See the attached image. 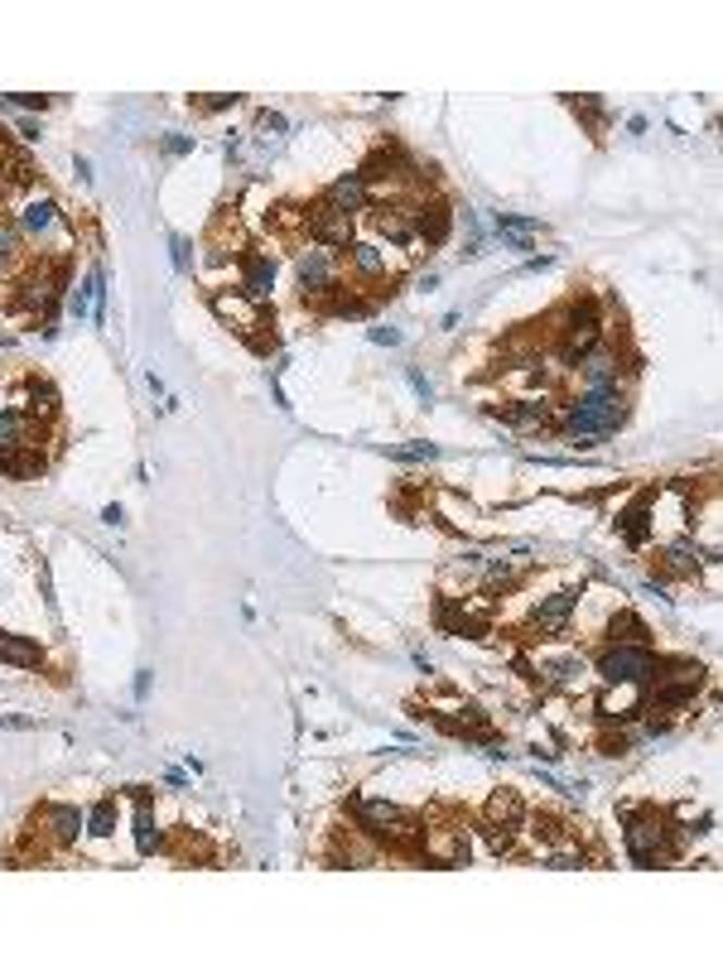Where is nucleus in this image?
I'll return each instance as SVG.
<instances>
[{
	"label": "nucleus",
	"mask_w": 723,
	"mask_h": 963,
	"mask_svg": "<svg viewBox=\"0 0 723 963\" xmlns=\"http://www.w3.org/2000/svg\"><path fill=\"white\" fill-rule=\"evenodd\" d=\"M603 338V318H598V304L594 299H570L560 313V357L564 362H584L588 352L598 347Z\"/></svg>",
	"instance_id": "obj_3"
},
{
	"label": "nucleus",
	"mask_w": 723,
	"mask_h": 963,
	"mask_svg": "<svg viewBox=\"0 0 723 963\" xmlns=\"http://www.w3.org/2000/svg\"><path fill=\"white\" fill-rule=\"evenodd\" d=\"M0 727H20V733H25V727H35V718H20V713H0Z\"/></svg>",
	"instance_id": "obj_31"
},
{
	"label": "nucleus",
	"mask_w": 723,
	"mask_h": 963,
	"mask_svg": "<svg viewBox=\"0 0 723 963\" xmlns=\"http://www.w3.org/2000/svg\"><path fill=\"white\" fill-rule=\"evenodd\" d=\"M53 410H59V390H53L49 380H29L25 386V414L29 420H49Z\"/></svg>",
	"instance_id": "obj_19"
},
{
	"label": "nucleus",
	"mask_w": 723,
	"mask_h": 963,
	"mask_svg": "<svg viewBox=\"0 0 723 963\" xmlns=\"http://www.w3.org/2000/svg\"><path fill=\"white\" fill-rule=\"evenodd\" d=\"M25 443H29V414L5 410L0 414V448H25Z\"/></svg>",
	"instance_id": "obj_21"
},
{
	"label": "nucleus",
	"mask_w": 723,
	"mask_h": 963,
	"mask_svg": "<svg viewBox=\"0 0 723 963\" xmlns=\"http://www.w3.org/2000/svg\"><path fill=\"white\" fill-rule=\"evenodd\" d=\"M324 203H333L338 212H362L366 203H372V184H366L362 174H342V178H333V188L324 193Z\"/></svg>",
	"instance_id": "obj_12"
},
{
	"label": "nucleus",
	"mask_w": 723,
	"mask_h": 963,
	"mask_svg": "<svg viewBox=\"0 0 723 963\" xmlns=\"http://www.w3.org/2000/svg\"><path fill=\"white\" fill-rule=\"evenodd\" d=\"M502 420L516 424V429H526V424H545V405H540V400H521V405L502 410Z\"/></svg>",
	"instance_id": "obj_23"
},
{
	"label": "nucleus",
	"mask_w": 723,
	"mask_h": 963,
	"mask_svg": "<svg viewBox=\"0 0 723 963\" xmlns=\"http://www.w3.org/2000/svg\"><path fill=\"white\" fill-rule=\"evenodd\" d=\"M376 232H382L391 246H410L415 241V232H410V208H386L376 212Z\"/></svg>",
	"instance_id": "obj_18"
},
{
	"label": "nucleus",
	"mask_w": 723,
	"mask_h": 963,
	"mask_svg": "<svg viewBox=\"0 0 723 963\" xmlns=\"http://www.w3.org/2000/svg\"><path fill=\"white\" fill-rule=\"evenodd\" d=\"M227 107H237V97H227V92H213L203 102V111H227Z\"/></svg>",
	"instance_id": "obj_29"
},
{
	"label": "nucleus",
	"mask_w": 723,
	"mask_h": 963,
	"mask_svg": "<svg viewBox=\"0 0 723 963\" xmlns=\"http://www.w3.org/2000/svg\"><path fill=\"white\" fill-rule=\"evenodd\" d=\"M136 838H140V853H154V843H160V824H154V814L145 804L136 814Z\"/></svg>",
	"instance_id": "obj_25"
},
{
	"label": "nucleus",
	"mask_w": 723,
	"mask_h": 963,
	"mask_svg": "<svg viewBox=\"0 0 723 963\" xmlns=\"http://www.w3.org/2000/svg\"><path fill=\"white\" fill-rule=\"evenodd\" d=\"M0 660L5 665H20V670H39V641H29V636H15V631H0Z\"/></svg>",
	"instance_id": "obj_14"
},
{
	"label": "nucleus",
	"mask_w": 723,
	"mask_h": 963,
	"mask_svg": "<svg viewBox=\"0 0 723 963\" xmlns=\"http://www.w3.org/2000/svg\"><path fill=\"white\" fill-rule=\"evenodd\" d=\"M618 535L627 545H647V535H651V497H637L627 511L618 516Z\"/></svg>",
	"instance_id": "obj_13"
},
{
	"label": "nucleus",
	"mask_w": 723,
	"mask_h": 963,
	"mask_svg": "<svg viewBox=\"0 0 723 963\" xmlns=\"http://www.w3.org/2000/svg\"><path fill=\"white\" fill-rule=\"evenodd\" d=\"M608 646H651L647 622H641L637 612H618V617L608 622Z\"/></svg>",
	"instance_id": "obj_15"
},
{
	"label": "nucleus",
	"mask_w": 723,
	"mask_h": 963,
	"mask_svg": "<svg viewBox=\"0 0 723 963\" xmlns=\"http://www.w3.org/2000/svg\"><path fill=\"white\" fill-rule=\"evenodd\" d=\"M348 261H352V271H358L362 279H382L386 275V251H382V246H372V241H352L348 246Z\"/></svg>",
	"instance_id": "obj_17"
},
{
	"label": "nucleus",
	"mask_w": 723,
	"mask_h": 963,
	"mask_svg": "<svg viewBox=\"0 0 723 963\" xmlns=\"http://www.w3.org/2000/svg\"><path fill=\"white\" fill-rule=\"evenodd\" d=\"M372 342H382V347H396V342H400V333H396V328H372Z\"/></svg>",
	"instance_id": "obj_30"
},
{
	"label": "nucleus",
	"mask_w": 723,
	"mask_h": 963,
	"mask_svg": "<svg viewBox=\"0 0 723 963\" xmlns=\"http://www.w3.org/2000/svg\"><path fill=\"white\" fill-rule=\"evenodd\" d=\"M396 458L415 463V458H434V443H410V448H396Z\"/></svg>",
	"instance_id": "obj_28"
},
{
	"label": "nucleus",
	"mask_w": 723,
	"mask_h": 963,
	"mask_svg": "<svg viewBox=\"0 0 723 963\" xmlns=\"http://www.w3.org/2000/svg\"><path fill=\"white\" fill-rule=\"evenodd\" d=\"M174 265L188 271V241H179V237H174Z\"/></svg>",
	"instance_id": "obj_33"
},
{
	"label": "nucleus",
	"mask_w": 723,
	"mask_h": 963,
	"mask_svg": "<svg viewBox=\"0 0 723 963\" xmlns=\"http://www.w3.org/2000/svg\"><path fill=\"white\" fill-rule=\"evenodd\" d=\"M366 309H372V304H366L362 295H352V289H342V285L324 295V313H333V318H362Z\"/></svg>",
	"instance_id": "obj_20"
},
{
	"label": "nucleus",
	"mask_w": 723,
	"mask_h": 963,
	"mask_svg": "<svg viewBox=\"0 0 723 963\" xmlns=\"http://www.w3.org/2000/svg\"><path fill=\"white\" fill-rule=\"evenodd\" d=\"M261 130H285V116H275V111H261Z\"/></svg>",
	"instance_id": "obj_32"
},
{
	"label": "nucleus",
	"mask_w": 723,
	"mask_h": 963,
	"mask_svg": "<svg viewBox=\"0 0 723 963\" xmlns=\"http://www.w3.org/2000/svg\"><path fill=\"white\" fill-rule=\"evenodd\" d=\"M15 261H20V227L15 222H0V271H10Z\"/></svg>",
	"instance_id": "obj_24"
},
{
	"label": "nucleus",
	"mask_w": 723,
	"mask_h": 963,
	"mask_svg": "<svg viewBox=\"0 0 723 963\" xmlns=\"http://www.w3.org/2000/svg\"><path fill=\"white\" fill-rule=\"evenodd\" d=\"M10 107H20V111H43V107H49V97H29V92H20V97H10Z\"/></svg>",
	"instance_id": "obj_27"
},
{
	"label": "nucleus",
	"mask_w": 723,
	"mask_h": 963,
	"mask_svg": "<svg viewBox=\"0 0 723 963\" xmlns=\"http://www.w3.org/2000/svg\"><path fill=\"white\" fill-rule=\"evenodd\" d=\"M483 568H487V559L483 554H459V564L449 568L453 578H463V584H473V578H483Z\"/></svg>",
	"instance_id": "obj_26"
},
{
	"label": "nucleus",
	"mask_w": 723,
	"mask_h": 963,
	"mask_svg": "<svg viewBox=\"0 0 723 963\" xmlns=\"http://www.w3.org/2000/svg\"><path fill=\"white\" fill-rule=\"evenodd\" d=\"M39 824H43V834H49L53 843H59V848H68V843H77V838H83L87 814L77 810V804H49Z\"/></svg>",
	"instance_id": "obj_10"
},
{
	"label": "nucleus",
	"mask_w": 723,
	"mask_h": 963,
	"mask_svg": "<svg viewBox=\"0 0 723 963\" xmlns=\"http://www.w3.org/2000/svg\"><path fill=\"white\" fill-rule=\"evenodd\" d=\"M627 420V405H622V396H603V390H584L578 400H570V405L560 410V424L570 434H588V439H603V434H613L618 424Z\"/></svg>",
	"instance_id": "obj_2"
},
{
	"label": "nucleus",
	"mask_w": 723,
	"mask_h": 963,
	"mask_svg": "<svg viewBox=\"0 0 723 963\" xmlns=\"http://www.w3.org/2000/svg\"><path fill=\"white\" fill-rule=\"evenodd\" d=\"M594 670L603 685H641L647 689L656 675V655H651V646H603Z\"/></svg>",
	"instance_id": "obj_4"
},
{
	"label": "nucleus",
	"mask_w": 723,
	"mask_h": 963,
	"mask_svg": "<svg viewBox=\"0 0 723 963\" xmlns=\"http://www.w3.org/2000/svg\"><path fill=\"white\" fill-rule=\"evenodd\" d=\"M622 843H627V858L637 867H656L675 853V824L665 810H637V804H622Z\"/></svg>",
	"instance_id": "obj_1"
},
{
	"label": "nucleus",
	"mask_w": 723,
	"mask_h": 963,
	"mask_svg": "<svg viewBox=\"0 0 723 963\" xmlns=\"http://www.w3.org/2000/svg\"><path fill=\"white\" fill-rule=\"evenodd\" d=\"M59 222H63V217H59V203H53L49 193H29V203L20 208V222H15V227H20V237H35V241H39V237H49Z\"/></svg>",
	"instance_id": "obj_9"
},
{
	"label": "nucleus",
	"mask_w": 723,
	"mask_h": 963,
	"mask_svg": "<svg viewBox=\"0 0 723 963\" xmlns=\"http://www.w3.org/2000/svg\"><path fill=\"white\" fill-rule=\"evenodd\" d=\"M295 275L304 285V299H324L328 289H338V255L328 246H314V251H299Z\"/></svg>",
	"instance_id": "obj_5"
},
{
	"label": "nucleus",
	"mask_w": 723,
	"mask_h": 963,
	"mask_svg": "<svg viewBox=\"0 0 723 963\" xmlns=\"http://www.w3.org/2000/svg\"><path fill=\"white\" fill-rule=\"evenodd\" d=\"M661 568H665V574H671V578H695V574H699V545H689V540L665 545Z\"/></svg>",
	"instance_id": "obj_16"
},
{
	"label": "nucleus",
	"mask_w": 723,
	"mask_h": 963,
	"mask_svg": "<svg viewBox=\"0 0 723 963\" xmlns=\"http://www.w3.org/2000/svg\"><path fill=\"white\" fill-rule=\"evenodd\" d=\"M410 232H415V241H425V246H444V241H449V232H453V212L444 203L410 208Z\"/></svg>",
	"instance_id": "obj_8"
},
{
	"label": "nucleus",
	"mask_w": 723,
	"mask_h": 963,
	"mask_svg": "<svg viewBox=\"0 0 723 963\" xmlns=\"http://www.w3.org/2000/svg\"><path fill=\"white\" fill-rule=\"evenodd\" d=\"M574 602H578V592H570V588H560V592H550V598H540L536 608H531V631L560 636L564 626H570V617H574Z\"/></svg>",
	"instance_id": "obj_7"
},
{
	"label": "nucleus",
	"mask_w": 723,
	"mask_h": 963,
	"mask_svg": "<svg viewBox=\"0 0 723 963\" xmlns=\"http://www.w3.org/2000/svg\"><path fill=\"white\" fill-rule=\"evenodd\" d=\"M83 834H87V838H111V834H116V804H111V800L97 804V810L87 814V828H83Z\"/></svg>",
	"instance_id": "obj_22"
},
{
	"label": "nucleus",
	"mask_w": 723,
	"mask_h": 963,
	"mask_svg": "<svg viewBox=\"0 0 723 963\" xmlns=\"http://www.w3.org/2000/svg\"><path fill=\"white\" fill-rule=\"evenodd\" d=\"M271 289H275V261L265 251H247L241 255V295H247L251 304H261Z\"/></svg>",
	"instance_id": "obj_11"
},
{
	"label": "nucleus",
	"mask_w": 723,
	"mask_h": 963,
	"mask_svg": "<svg viewBox=\"0 0 723 963\" xmlns=\"http://www.w3.org/2000/svg\"><path fill=\"white\" fill-rule=\"evenodd\" d=\"M304 227L309 237H314L319 246H328V251H338V246H352V217L348 212H338L333 203H314L304 212Z\"/></svg>",
	"instance_id": "obj_6"
}]
</instances>
